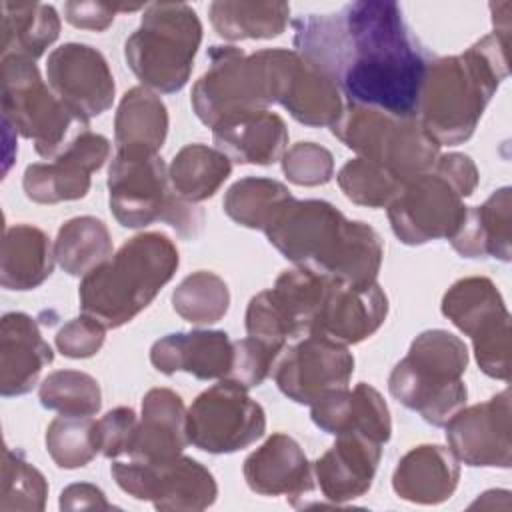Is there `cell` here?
<instances>
[{"label": "cell", "instance_id": "cell-6", "mask_svg": "<svg viewBox=\"0 0 512 512\" xmlns=\"http://www.w3.org/2000/svg\"><path fill=\"white\" fill-rule=\"evenodd\" d=\"M468 364L466 344L446 330H426L410 344L390 378V394L418 412L428 424L444 426L466 404L462 374Z\"/></svg>", "mask_w": 512, "mask_h": 512}, {"label": "cell", "instance_id": "cell-3", "mask_svg": "<svg viewBox=\"0 0 512 512\" xmlns=\"http://www.w3.org/2000/svg\"><path fill=\"white\" fill-rule=\"evenodd\" d=\"M508 74V42L488 34L464 54L428 64L418 102V120L442 146L468 140Z\"/></svg>", "mask_w": 512, "mask_h": 512}, {"label": "cell", "instance_id": "cell-1", "mask_svg": "<svg viewBox=\"0 0 512 512\" xmlns=\"http://www.w3.org/2000/svg\"><path fill=\"white\" fill-rule=\"evenodd\" d=\"M296 52L354 106L416 116L428 64L396 2L360 0L294 20Z\"/></svg>", "mask_w": 512, "mask_h": 512}, {"label": "cell", "instance_id": "cell-38", "mask_svg": "<svg viewBox=\"0 0 512 512\" xmlns=\"http://www.w3.org/2000/svg\"><path fill=\"white\" fill-rule=\"evenodd\" d=\"M40 402L62 416H92L100 410L102 396L98 382L90 374L56 370L40 384Z\"/></svg>", "mask_w": 512, "mask_h": 512}, {"label": "cell", "instance_id": "cell-29", "mask_svg": "<svg viewBox=\"0 0 512 512\" xmlns=\"http://www.w3.org/2000/svg\"><path fill=\"white\" fill-rule=\"evenodd\" d=\"M278 104H282L292 118L308 126H332L344 112L336 82L298 52L290 64Z\"/></svg>", "mask_w": 512, "mask_h": 512}, {"label": "cell", "instance_id": "cell-44", "mask_svg": "<svg viewBox=\"0 0 512 512\" xmlns=\"http://www.w3.org/2000/svg\"><path fill=\"white\" fill-rule=\"evenodd\" d=\"M136 414L132 408H114L100 420H96V446L98 452L106 458H118L128 454L134 430Z\"/></svg>", "mask_w": 512, "mask_h": 512}, {"label": "cell", "instance_id": "cell-24", "mask_svg": "<svg viewBox=\"0 0 512 512\" xmlns=\"http://www.w3.org/2000/svg\"><path fill=\"white\" fill-rule=\"evenodd\" d=\"M186 408L168 388H154L142 400V420L136 424L128 456L144 462H162L182 454L188 440Z\"/></svg>", "mask_w": 512, "mask_h": 512}, {"label": "cell", "instance_id": "cell-48", "mask_svg": "<svg viewBox=\"0 0 512 512\" xmlns=\"http://www.w3.org/2000/svg\"><path fill=\"white\" fill-rule=\"evenodd\" d=\"M490 10H492V20H494V34H498L502 40L508 42V38H510V10H512V4L510 2L490 4Z\"/></svg>", "mask_w": 512, "mask_h": 512}, {"label": "cell", "instance_id": "cell-31", "mask_svg": "<svg viewBox=\"0 0 512 512\" xmlns=\"http://www.w3.org/2000/svg\"><path fill=\"white\" fill-rule=\"evenodd\" d=\"M168 132V112L164 102L144 86L128 90L114 120V142L124 152L158 154Z\"/></svg>", "mask_w": 512, "mask_h": 512}, {"label": "cell", "instance_id": "cell-23", "mask_svg": "<svg viewBox=\"0 0 512 512\" xmlns=\"http://www.w3.org/2000/svg\"><path fill=\"white\" fill-rule=\"evenodd\" d=\"M244 478L254 492L266 496L302 498L314 488V470L300 444L282 432L272 434L246 458Z\"/></svg>", "mask_w": 512, "mask_h": 512}, {"label": "cell", "instance_id": "cell-45", "mask_svg": "<svg viewBox=\"0 0 512 512\" xmlns=\"http://www.w3.org/2000/svg\"><path fill=\"white\" fill-rule=\"evenodd\" d=\"M104 344V326L90 316L70 320L56 334L58 350L68 358H88Z\"/></svg>", "mask_w": 512, "mask_h": 512}, {"label": "cell", "instance_id": "cell-37", "mask_svg": "<svg viewBox=\"0 0 512 512\" xmlns=\"http://www.w3.org/2000/svg\"><path fill=\"white\" fill-rule=\"evenodd\" d=\"M230 294L226 282L214 272H194L186 276L172 294L174 310L190 324H214L226 312Z\"/></svg>", "mask_w": 512, "mask_h": 512}, {"label": "cell", "instance_id": "cell-28", "mask_svg": "<svg viewBox=\"0 0 512 512\" xmlns=\"http://www.w3.org/2000/svg\"><path fill=\"white\" fill-rule=\"evenodd\" d=\"M510 188L496 190L482 206H468L464 220L450 238L452 248L466 258L510 260Z\"/></svg>", "mask_w": 512, "mask_h": 512}, {"label": "cell", "instance_id": "cell-8", "mask_svg": "<svg viewBox=\"0 0 512 512\" xmlns=\"http://www.w3.org/2000/svg\"><path fill=\"white\" fill-rule=\"evenodd\" d=\"M108 194L114 218L126 228L162 220L182 236H194L202 224L200 210L174 194L164 160L152 152L116 150L108 170Z\"/></svg>", "mask_w": 512, "mask_h": 512}, {"label": "cell", "instance_id": "cell-34", "mask_svg": "<svg viewBox=\"0 0 512 512\" xmlns=\"http://www.w3.org/2000/svg\"><path fill=\"white\" fill-rule=\"evenodd\" d=\"M230 172V158L218 148L188 144L174 156L168 168V178L174 194L194 204L214 196Z\"/></svg>", "mask_w": 512, "mask_h": 512}, {"label": "cell", "instance_id": "cell-10", "mask_svg": "<svg viewBox=\"0 0 512 512\" xmlns=\"http://www.w3.org/2000/svg\"><path fill=\"white\" fill-rule=\"evenodd\" d=\"M332 132L358 158L390 170L404 182L428 172L440 150L418 116H394L366 106L350 104L332 124Z\"/></svg>", "mask_w": 512, "mask_h": 512}, {"label": "cell", "instance_id": "cell-41", "mask_svg": "<svg viewBox=\"0 0 512 512\" xmlns=\"http://www.w3.org/2000/svg\"><path fill=\"white\" fill-rule=\"evenodd\" d=\"M48 486L44 476L30 466L18 450L4 448L2 460V510H42Z\"/></svg>", "mask_w": 512, "mask_h": 512}, {"label": "cell", "instance_id": "cell-40", "mask_svg": "<svg viewBox=\"0 0 512 512\" xmlns=\"http://www.w3.org/2000/svg\"><path fill=\"white\" fill-rule=\"evenodd\" d=\"M338 184L348 200L362 206L380 208L394 200L404 186V180L370 160L354 158L340 168Z\"/></svg>", "mask_w": 512, "mask_h": 512}, {"label": "cell", "instance_id": "cell-12", "mask_svg": "<svg viewBox=\"0 0 512 512\" xmlns=\"http://www.w3.org/2000/svg\"><path fill=\"white\" fill-rule=\"evenodd\" d=\"M188 440L210 454H228L256 442L266 430V416L248 390L220 380L204 390L186 416Z\"/></svg>", "mask_w": 512, "mask_h": 512}, {"label": "cell", "instance_id": "cell-32", "mask_svg": "<svg viewBox=\"0 0 512 512\" xmlns=\"http://www.w3.org/2000/svg\"><path fill=\"white\" fill-rule=\"evenodd\" d=\"M54 260L50 238L40 228L16 224L6 230L2 242V286L32 290L52 274Z\"/></svg>", "mask_w": 512, "mask_h": 512}, {"label": "cell", "instance_id": "cell-7", "mask_svg": "<svg viewBox=\"0 0 512 512\" xmlns=\"http://www.w3.org/2000/svg\"><path fill=\"white\" fill-rule=\"evenodd\" d=\"M202 40V24L184 2L144 8L140 26L124 42V58L144 88L178 92L186 86Z\"/></svg>", "mask_w": 512, "mask_h": 512}, {"label": "cell", "instance_id": "cell-2", "mask_svg": "<svg viewBox=\"0 0 512 512\" xmlns=\"http://www.w3.org/2000/svg\"><path fill=\"white\" fill-rule=\"evenodd\" d=\"M294 264L346 284L376 282L382 240L364 222H350L324 200L290 198L264 230Z\"/></svg>", "mask_w": 512, "mask_h": 512}, {"label": "cell", "instance_id": "cell-4", "mask_svg": "<svg viewBox=\"0 0 512 512\" xmlns=\"http://www.w3.org/2000/svg\"><path fill=\"white\" fill-rule=\"evenodd\" d=\"M176 268L178 250L168 236L138 234L82 278L80 310L104 328H118L154 300Z\"/></svg>", "mask_w": 512, "mask_h": 512}, {"label": "cell", "instance_id": "cell-5", "mask_svg": "<svg viewBox=\"0 0 512 512\" xmlns=\"http://www.w3.org/2000/svg\"><path fill=\"white\" fill-rule=\"evenodd\" d=\"M294 50L270 48L244 54L236 46H212L210 68L192 88V108L210 128L280 102Z\"/></svg>", "mask_w": 512, "mask_h": 512}, {"label": "cell", "instance_id": "cell-26", "mask_svg": "<svg viewBox=\"0 0 512 512\" xmlns=\"http://www.w3.org/2000/svg\"><path fill=\"white\" fill-rule=\"evenodd\" d=\"M212 132L216 148L240 164H272L284 156L288 144L284 120L268 110L230 118Z\"/></svg>", "mask_w": 512, "mask_h": 512}, {"label": "cell", "instance_id": "cell-43", "mask_svg": "<svg viewBox=\"0 0 512 512\" xmlns=\"http://www.w3.org/2000/svg\"><path fill=\"white\" fill-rule=\"evenodd\" d=\"M280 348L264 344L256 338H242L234 342V360L230 374L224 380H232L240 386L254 388L262 384V380L274 368L276 358L280 356Z\"/></svg>", "mask_w": 512, "mask_h": 512}, {"label": "cell", "instance_id": "cell-27", "mask_svg": "<svg viewBox=\"0 0 512 512\" xmlns=\"http://www.w3.org/2000/svg\"><path fill=\"white\" fill-rule=\"evenodd\" d=\"M460 468L452 450L424 444L412 448L396 466L394 492L410 502L438 504L452 496Z\"/></svg>", "mask_w": 512, "mask_h": 512}, {"label": "cell", "instance_id": "cell-46", "mask_svg": "<svg viewBox=\"0 0 512 512\" xmlns=\"http://www.w3.org/2000/svg\"><path fill=\"white\" fill-rule=\"evenodd\" d=\"M142 8L136 6H122V4H102V2H66L64 4V18L76 26L86 30L102 32L106 30L118 12H132Z\"/></svg>", "mask_w": 512, "mask_h": 512}, {"label": "cell", "instance_id": "cell-36", "mask_svg": "<svg viewBox=\"0 0 512 512\" xmlns=\"http://www.w3.org/2000/svg\"><path fill=\"white\" fill-rule=\"evenodd\" d=\"M292 198L288 188L268 178H242L224 196V212L240 226L266 230L278 210Z\"/></svg>", "mask_w": 512, "mask_h": 512}, {"label": "cell", "instance_id": "cell-30", "mask_svg": "<svg viewBox=\"0 0 512 512\" xmlns=\"http://www.w3.org/2000/svg\"><path fill=\"white\" fill-rule=\"evenodd\" d=\"M2 58L18 56L36 60L60 34L54 6L40 2H0Z\"/></svg>", "mask_w": 512, "mask_h": 512}, {"label": "cell", "instance_id": "cell-9", "mask_svg": "<svg viewBox=\"0 0 512 512\" xmlns=\"http://www.w3.org/2000/svg\"><path fill=\"white\" fill-rule=\"evenodd\" d=\"M0 76L4 120L24 138L34 140L42 158H58L88 130V120L74 114L44 84L32 60L6 56L2 58Z\"/></svg>", "mask_w": 512, "mask_h": 512}, {"label": "cell", "instance_id": "cell-13", "mask_svg": "<svg viewBox=\"0 0 512 512\" xmlns=\"http://www.w3.org/2000/svg\"><path fill=\"white\" fill-rule=\"evenodd\" d=\"M118 486L134 498L152 500L158 510H202L216 498L212 474L188 456L162 462L130 458L110 468Z\"/></svg>", "mask_w": 512, "mask_h": 512}, {"label": "cell", "instance_id": "cell-11", "mask_svg": "<svg viewBox=\"0 0 512 512\" xmlns=\"http://www.w3.org/2000/svg\"><path fill=\"white\" fill-rule=\"evenodd\" d=\"M442 314L472 338L480 370L510 380V314L492 280L462 278L442 298Z\"/></svg>", "mask_w": 512, "mask_h": 512}, {"label": "cell", "instance_id": "cell-18", "mask_svg": "<svg viewBox=\"0 0 512 512\" xmlns=\"http://www.w3.org/2000/svg\"><path fill=\"white\" fill-rule=\"evenodd\" d=\"M110 156V142L86 130L54 162L30 164L24 172V192L38 204L84 198L90 188V174Z\"/></svg>", "mask_w": 512, "mask_h": 512}, {"label": "cell", "instance_id": "cell-17", "mask_svg": "<svg viewBox=\"0 0 512 512\" xmlns=\"http://www.w3.org/2000/svg\"><path fill=\"white\" fill-rule=\"evenodd\" d=\"M446 440L456 458L468 466L508 468L510 444V390L490 400L460 408L446 424Z\"/></svg>", "mask_w": 512, "mask_h": 512}, {"label": "cell", "instance_id": "cell-47", "mask_svg": "<svg viewBox=\"0 0 512 512\" xmlns=\"http://www.w3.org/2000/svg\"><path fill=\"white\" fill-rule=\"evenodd\" d=\"M432 170L442 174L462 198L470 196L478 184V170L476 164L466 154H444L438 156Z\"/></svg>", "mask_w": 512, "mask_h": 512}, {"label": "cell", "instance_id": "cell-25", "mask_svg": "<svg viewBox=\"0 0 512 512\" xmlns=\"http://www.w3.org/2000/svg\"><path fill=\"white\" fill-rule=\"evenodd\" d=\"M54 358L34 318L22 312L4 314L0 326V390L20 396L34 388L38 374Z\"/></svg>", "mask_w": 512, "mask_h": 512}, {"label": "cell", "instance_id": "cell-42", "mask_svg": "<svg viewBox=\"0 0 512 512\" xmlns=\"http://www.w3.org/2000/svg\"><path fill=\"white\" fill-rule=\"evenodd\" d=\"M286 178L298 186L326 184L334 172L332 154L314 142H298L282 156Z\"/></svg>", "mask_w": 512, "mask_h": 512}, {"label": "cell", "instance_id": "cell-33", "mask_svg": "<svg viewBox=\"0 0 512 512\" xmlns=\"http://www.w3.org/2000/svg\"><path fill=\"white\" fill-rule=\"evenodd\" d=\"M214 30L226 40H266L280 36L288 24L286 2L218 0L208 8Z\"/></svg>", "mask_w": 512, "mask_h": 512}, {"label": "cell", "instance_id": "cell-15", "mask_svg": "<svg viewBox=\"0 0 512 512\" xmlns=\"http://www.w3.org/2000/svg\"><path fill=\"white\" fill-rule=\"evenodd\" d=\"M354 358L346 346L324 336H304L274 366V380L282 394L312 406L324 396L348 388Z\"/></svg>", "mask_w": 512, "mask_h": 512}, {"label": "cell", "instance_id": "cell-19", "mask_svg": "<svg viewBox=\"0 0 512 512\" xmlns=\"http://www.w3.org/2000/svg\"><path fill=\"white\" fill-rule=\"evenodd\" d=\"M388 300L376 284H346L328 280L312 334L324 336L342 346L362 342L384 322Z\"/></svg>", "mask_w": 512, "mask_h": 512}, {"label": "cell", "instance_id": "cell-22", "mask_svg": "<svg viewBox=\"0 0 512 512\" xmlns=\"http://www.w3.org/2000/svg\"><path fill=\"white\" fill-rule=\"evenodd\" d=\"M314 424L334 436L362 434L380 444L392 432L390 412L378 390L360 382L354 390H336L312 404Z\"/></svg>", "mask_w": 512, "mask_h": 512}, {"label": "cell", "instance_id": "cell-35", "mask_svg": "<svg viewBox=\"0 0 512 512\" xmlns=\"http://www.w3.org/2000/svg\"><path fill=\"white\" fill-rule=\"evenodd\" d=\"M112 256L110 232L94 216L68 220L54 242V258L70 276H86Z\"/></svg>", "mask_w": 512, "mask_h": 512}, {"label": "cell", "instance_id": "cell-16", "mask_svg": "<svg viewBox=\"0 0 512 512\" xmlns=\"http://www.w3.org/2000/svg\"><path fill=\"white\" fill-rule=\"evenodd\" d=\"M52 92L80 118L90 120L114 102V76L106 58L88 44L68 42L48 56Z\"/></svg>", "mask_w": 512, "mask_h": 512}, {"label": "cell", "instance_id": "cell-20", "mask_svg": "<svg viewBox=\"0 0 512 512\" xmlns=\"http://www.w3.org/2000/svg\"><path fill=\"white\" fill-rule=\"evenodd\" d=\"M150 360L162 374L188 372L200 380H224L232 368L234 342L220 330L174 332L154 342Z\"/></svg>", "mask_w": 512, "mask_h": 512}, {"label": "cell", "instance_id": "cell-14", "mask_svg": "<svg viewBox=\"0 0 512 512\" xmlns=\"http://www.w3.org/2000/svg\"><path fill=\"white\" fill-rule=\"evenodd\" d=\"M388 220L400 242L416 246L438 238H452L466 208L458 190L436 170L422 172L400 188L386 206Z\"/></svg>", "mask_w": 512, "mask_h": 512}, {"label": "cell", "instance_id": "cell-39", "mask_svg": "<svg viewBox=\"0 0 512 512\" xmlns=\"http://www.w3.org/2000/svg\"><path fill=\"white\" fill-rule=\"evenodd\" d=\"M46 450L60 468L86 466L98 454L96 420L60 414L46 430Z\"/></svg>", "mask_w": 512, "mask_h": 512}, {"label": "cell", "instance_id": "cell-21", "mask_svg": "<svg viewBox=\"0 0 512 512\" xmlns=\"http://www.w3.org/2000/svg\"><path fill=\"white\" fill-rule=\"evenodd\" d=\"M380 456L382 444L372 438L362 434L338 436L334 446L314 462V480L330 502L354 500L370 488Z\"/></svg>", "mask_w": 512, "mask_h": 512}]
</instances>
